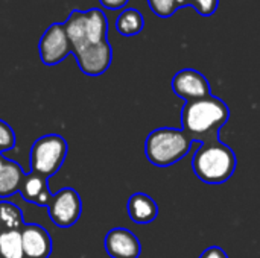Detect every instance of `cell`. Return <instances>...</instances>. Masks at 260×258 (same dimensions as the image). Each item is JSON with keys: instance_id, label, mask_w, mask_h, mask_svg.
Instances as JSON below:
<instances>
[{"instance_id": "44dd1931", "label": "cell", "mask_w": 260, "mask_h": 258, "mask_svg": "<svg viewBox=\"0 0 260 258\" xmlns=\"http://www.w3.org/2000/svg\"><path fill=\"white\" fill-rule=\"evenodd\" d=\"M200 258H229L227 255V252L222 249V248H219V246H210V248H207Z\"/></svg>"}, {"instance_id": "8992f818", "label": "cell", "mask_w": 260, "mask_h": 258, "mask_svg": "<svg viewBox=\"0 0 260 258\" xmlns=\"http://www.w3.org/2000/svg\"><path fill=\"white\" fill-rule=\"evenodd\" d=\"M38 50L44 65H56L64 61L73 52L64 24L52 23L44 30L38 44Z\"/></svg>"}, {"instance_id": "30bf717a", "label": "cell", "mask_w": 260, "mask_h": 258, "mask_svg": "<svg viewBox=\"0 0 260 258\" xmlns=\"http://www.w3.org/2000/svg\"><path fill=\"white\" fill-rule=\"evenodd\" d=\"M21 245L26 258H49L52 255V237L37 224H24L20 230Z\"/></svg>"}, {"instance_id": "ffe728a7", "label": "cell", "mask_w": 260, "mask_h": 258, "mask_svg": "<svg viewBox=\"0 0 260 258\" xmlns=\"http://www.w3.org/2000/svg\"><path fill=\"white\" fill-rule=\"evenodd\" d=\"M186 5L195 8V11L204 17H209L216 12L219 0H186Z\"/></svg>"}, {"instance_id": "7402d4cb", "label": "cell", "mask_w": 260, "mask_h": 258, "mask_svg": "<svg viewBox=\"0 0 260 258\" xmlns=\"http://www.w3.org/2000/svg\"><path fill=\"white\" fill-rule=\"evenodd\" d=\"M99 2H101V5H102L104 8H107V9L119 11V9L125 8L126 3H128L129 0H99Z\"/></svg>"}, {"instance_id": "5b68a950", "label": "cell", "mask_w": 260, "mask_h": 258, "mask_svg": "<svg viewBox=\"0 0 260 258\" xmlns=\"http://www.w3.org/2000/svg\"><path fill=\"white\" fill-rule=\"evenodd\" d=\"M47 213L53 225L59 228L73 227L79 220L82 213V201L79 193L70 187L61 189L52 196Z\"/></svg>"}, {"instance_id": "52a82bcc", "label": "cell", "mask_w": 260, "mask_h": 258, "mask_svg": "<svg viewBox=\"0 0 260 258\" xmlns=\"http://www.w3.org/2000/svg\"><path fill=\"white\" fill-rule=\"evenodd\" d=\"M76 58V62L82 73L87 76H101L104 75L113 61V49L107 41L90 44L78 52L73 53Z\"/></svg>"}, {"instance_id": "277c9868", "label": "cell", "mask_w": 260, "mask_h": 258, "mask_svg": "<svg viewBox=\"0 0 260 258\" xmlns=\"http://www.w3.org/2000/svg\"><path fill=\"white\" fill-rule=\"evenodd\" d=\"M67 152V141L58 134H47L37 138L29 154L30 172L46 179L56 175L66 161Z\"/></svg>"}, {"instance_id": "7a4b0ae2", "label": "cell", "mask_w": 260, "mask_h": 258, "mask_svg": "<svg viewBox=\"0 0 260 258\" xmlns=\"http://www.w3.org/2000/svg\"><path fill=\"white\" fill-rule=\"evenodd\" d=\"M236 163L233 149L218 140L200 144L192 158V169L203 182L221 186L233 176Z\"/></svg>"}, {"instance_id": "9c48e42d", "label": "cell", "mask_w": 260, "mask_h": 258, "mask_svg": "<svg viewBox=\"0 0 260 258\" xmlns=\"http://www.w3.org/2000/svg\"><path fill=\"white\" fill-rule=\"evenodd\" d=\"M104 246L111 258H139L142 254L140 240L126 228H113L107 233Z\"/></svg>"}, {"instance_id": "8fae6325", "label": "cell", "mask_w": 260, "mask_h": 258, "mask_svg": "<svg viewBox=\"0 0 260 258\" xmlns=\"http://www.w3.org/2000/svg\"><path fill=\"white\" fill-rule=\"evenodd\" d=\"M18 193L21 195V198L26 202L35 204L40 207H46V208L49 207L52 196H53L52 192L49 190L47 179L37 173H32V172L24 175Z\"/></svg>"}, {"instance_id": "5bb4252c", "label": "cell", "mask_w": 260, "mask_h": 258, "mask_svg": "<svg viewBox=\"0 0 260 258\" xmlns=\"http://www.w3.org/2000/svg\"><path fill=\"white\" fill-rule=\"evenodd\" d=\"M107 32H108V21H107V15L104 14V11L98 9V8L85 11V41H87V46L107 41Z\"/></svg>"}, {"instance_id": "e0dca14e", "label": "cell", "mask_w": 260, "mask_h": 258, "mask_svg": "<svg viewBox=\"0 0 260 258\" xmlns=\"http://www.w3.org/2000/svg\"><path fill=\"white\" fill-rule=\"evenodd\" d=\"M24 225L23 214L15 204L0 201V231L6 230H21Z\"/></svg>"}, {"instance_id": "2e32d148", "label": "cell", "mask_w": 260, "mask_h": 258, "mask_svg": "<svg viewBox=\"0 0 260 258\" xmlns=\"http://www.w3.org/2000/svg\"><path fill=\"white\" fill-rule=\"evenodd\" d=\"M0 258H26L20 230L0 231Z\"/></svg>"}, {"instance_id": "7c38bea8", "label": "cell", "mask_w": 260, "mask_h": 258, "mask_svg": "<svg viewBox=\"0 0 260 258\" xmlns=\"http://www.w3.org/2000/svg\"><path fill=\"white\" fill-rule=\"evenodd\" d=\"M126 210H128L129 219L139 225L151 224L158 216V207L155 201L146 193H134L128 199Z\"/></svg>"}, {"instance_id": "603a6c76", "label": "cell", "mask_w": 260, "mask_h": 258, "mask_svg": "<svg viewBox=\"0 0 260 258\" xmlns=\"http://www.w3.org/2000/svg\"><path fill=\"white\" fill-rule=\"evenodd\" d=\"M177 2H178V5H180V8L186 5V0H177Z\"/></svg>"}, {"instance_id": "4fadbf2b", "label": "cell", "mask_w": 260, "mask_h": 258, "mask_svg": "<svg viewBox=\"0 0 260 258\" xmlns=\"http://www.w3.org/2000/svg\"><path fill=\"white\" fill-rule=\"evenodd\" d=\"M23 178L24 172L21 166L0 154V199H6L18 193Z\"/></svg>"}, {"instance_id": "ac0fdd59", "label": "cell", "mask_w": 260, "mask_h": 258, "mask_svg": "<svg viewBox=\"0 0 260 258\" xmlns=\"http://www.w3.org/2000/svg\"><path fill=\"white\" fill-rule=\"evenodd\" d=\"M148 5L151 11L161 18H168L180 9V5L177 0H148Z\"/></svg>"}, {"instance_id": "d6986e66", "label": "cell", "mask_w": 260, "mask_h": 258, "mask_svg": "<svg viewBox=\"0 0 260 258\" xmlns=\"http://www.w3.org/2000/svg\"><path fill=\"white\" fill-rule=\"evenodd\" d=\"M15 146V132L14 129L0 119V154L14 149Z\"/></svg>"}, {"instance_id": "ba28073f", "label": "cell", "mask_w": 260, "mask_h": 258, "mask_svg": "<svg viewBox=\"0 0 260 258\" xmlns=\"http://www.w3.org/2000/svg\"><path fill=\"white\" fill-rule=\"evenodd\" d=\"M172 91L186 102L210 96V84L207 78L193 68H183L172 78Z\"/></svg>"}, {"instance_id": "9a60e30c", "label": "cell", "mask_w": 260, "mask_h": 258, "mask_svg": "<svg viewBox=\"0 0 260 258\" xmlns=\"http://www.w3.org/2000/svg\"><path fill=\"white\" fill-rule=\"evenodd\" d=\"M145 18L140 11L134 8L123 9L116 20V29L123 36H134L143 30Z\"/></svg>"}, {"instance_id": "6da1fadb", "label": "cell", "mask_w": 260, "mask_h": 258, "mask_svg": "<svg viewBox=\"0 0 260 258\" xmlns=\"http://www.w3.org/2000/svg\"><path fill=\"white\" fill-rule=\"evenodd\" d=\"M229 119L230 108L227 103L210 94L184 103L181 111V129L195 143H212L219 140V131Z\"/></svg>"}, {"instance_id": "3957f363", "label": "cell", "mask_w": 260, "mask_h": 258, "mask_svg": "<svg viewBox=\"0 0 260 258\" xmlns=\"http://www.w3.org/2000/svg\"><path fill=\"white\" fill-rule=\"evenodd\" d=\"M195 141L175 128H158L149 132L145 141V155L157 167H168L183 160Z\"/></svg>"}]
</instances>
